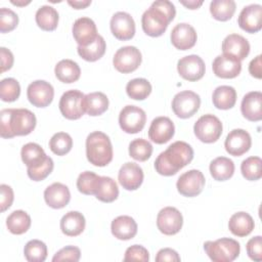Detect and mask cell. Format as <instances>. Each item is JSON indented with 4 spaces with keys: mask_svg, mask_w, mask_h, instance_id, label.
<instances>
[{
    "mask_svg": "<svg viewBox=\"0 0 262 262\" xmlns=\"http://www.w3.org/2000/svg\"><path fill=\"white\" fill-rule=\"evenodd\" d=\"M209 169L215 180L225 181L232 177L234 173V164L226 157H218L211 162Z\"/></svg>",
    "mask_w": 262,
    "mask_h": 262,
    "instance_id": "obj_33",
    "label": "cell"
},
{
    "mask_svg": "<svg viewBox=\"0 0 262 262\" xmlns=\"http://www.w3.org/2000/svg\"><path fill=\"white\" fill-rule=\"evenodd\" d=\"M36 123V116L28 108H4L0 112V135L3 138L28 135Z\"/></svg>",
    "mask_w": 262,
    "mask_h": 262,
    "instance_id": "obj_2",
    "label": "cell"
},
{
    "mask_svg": "<svg viewBox=\"0 0 262 262\" xmlns=\"http://www.w3.org/2000/svg\"><path fill=\"white\" fill-rule=\"evenodd\" d=\"M204 250L214 262H231L238 257L241 246L233 238L221 237L216 241L206 242Z\"/></svg>",
    "mask_w": 262,
    "mask_h": 262,
    "instance_id": "obj_5",
    "label": "cell"
},
{
    "mask_svg": "<svg viewBox=\"0 0 262 262\" xmlns=\"http://www.w3.org/2000/svg\"><path fill=\"white\" fill-rule=\"evenodd\" d=\"M239 28L248 33L254 34L262 28V6L260 4H250L245 6L237 18Z\"/></svg>",
    "mask_w": 262,
    "mask_h": 262,
    "instance_id": "obj_16",
    "label": "cell"
},
{
    "mask_svg": "<svg viewBox=\"0 0 262 262\" xmlns=\"http://www.w3.org/2000/svg\"><path fill=\"white\" fill-rule=\"evenodd\" d=\"M100 176L91 171L82 172L77 179V188L80 192L90 195L95 194Z\"/></svg>",
    "mask_w": 262,
    "mask_h": 262,
    "instance_id": "obj_44",
    "label": "cell"
},
{
    "mask_svg": "<svg viewBox=\"0 0 262 262\" xmlns=\"http://www.w3.org/2000/svg\"><path fill=\"white\" fill-rule=\"evenodd\" d=\"M212 101L215 107L219 110H229L236 102V91L232 86H218L212 95Z\"/></svg>",
    "mask_w": 262,
    "mask_h": 262,
    "instance_id": "obj_30",
    "label": "cell"
},
{
    "mask_svg": "<svg viewBox=\"0 0 262 262\" xmlns=\"http://www.w3.org/2000/svg\"><path fill=\"white\" fill-rule=\"evenodd\" d=\"M108 107V98L102 92H91L84 97V110L89 116L102 115Z\"/></svg>",
    "mask_w": 262,
    "mask_h": 262,
    "instance_id": "obj_31",
    "label": "cell"
},
{
    "mask_svg": "<svg viewBox=\"0 0 262 262\" xmlns=\"http://www.w3.org/2000/svg\"><path fill=\"white\" fill-rule=\"evenodd\" d=\"M68 3L74 7L75 9H83L85 7H87L88 5L91 4V0H82V1H72V0H69Z\"/></svg>",
    "mask_w": 262,
    "mask_h": 262,
    "instance_id": "obj_55",
    "label": "cell"
},
{
    "mask_svg": "<svg viewBox=\"0 0 262 262\" xmlns=\"http://www.w3.org/2000/svg\"><path fill=\"white\" fill-rule=\"evenodd\" d=\"M84 97L85 95L79 90L66 91L58 103L61 115L69 120L80 119L85 113Z\"/></svg>",
    "mask_w": 262,
    "mask_h": 262,
    "instance_id": "obj_9",
    "label": "cell"
},
{
    "mask_svg": "<svg viewBox=\"0 0 262 262\" xmlns=\"http://www.w3.org/2000/svg\"><path fill=\"white\" fill-rule=\"evenodd\" d=\"M94 195L97 200L103 203L114 202L119 195V188L116 181L111 177L100 176Z\"/></svg>",
    "mask_w": 262,
    "mask_h": 262,
    "instance_id": "obj_36",
    "label": "cell"
},
{
    "mask_svg": "<svg viewBox=\"0 0 262 262\" xmlns=\"http://www.w3.org/2000/svg\"><path fill=\"white\" fill-rule=\"evenodd\" d=\"M193 159V149L185 141H175L155 161L156 171L163 176L175 175Z\"/></svg>",
    "mask_w": 262,
    "mask_h": 262,
    "instance_id": "obj_1",
    "label": "cell"
},
{
    "mask_svg": "<svg viewBox=\"0 0 262 262\" xmlns=\"http://www.w3.org/2000/svg\"><path fill=\"white\" fill-rule=\"evenodd\" d=\"M18 24L17 14L6 7L0 9V31L1 33H6L14 30Z\"/></svg>",
    "mask_w": 262,
    "mask_h": 262,
    "instance_id": "obj_47",
    "label": "cell"
},
{
    "mask_svg": "<svg viewBox=\"0 0 262 262\" xmlns=\"http://www.w3.org/2000/svg\"><path fill=\"white\" fill-rule=\"evenodd\" d=\"M73 146V139L70 134L66 132L55 133L49 140V148L57 156L67 155Z\"/></svg>",
    "mask_w": 262,
    "mask_h": 262,
    "instance_id": "obj_42",
    "label": "cell"
},
{
    "mask_svg": "<svg viewBox=\"0 0 262 262\" xmlns=\"http://www.w3.org/2000/svg\"><path fill=\"white\" fill-rule=\"evenodd\" d=\"M210 12L215 19L226 21L235 12V2L233 0H213L210 3Z\"/></svg>",
    "mask_w": 262,
    "mask_h": 262,
    "instance_id": "obj_38",
    "label": "cell"
},
{
    "mask_svg": "<svg viewBox=\"0 0 262 262\" xmlns=\"http://www.w3.org/2000/svg\"><path fill=\"white\" fill-rule=\"evenodd\" d=\"M36 23L44 31H54L58 25V12L49 5H43L36 11Z\"/></svg>",
    "mask_w": 262,
    "mask_h": 262,
    "instance_id": "obj_34",
    "label": "cell"
},
{
    "mask_svg": "<svg viewBox=\"0 0 262 262\" xmlns=\"http://www.w3.org/2000/svg\"><path fill=\"white\" fill-rule=\"evenodd\" d=\"M0 56H1V73H4L5 71H8L11 69L14 58H13L12 52L5 47L0 48Z\"/></svg>",
    "mask_w": 262,
    "mask_h": 262,
    "instance_id": "obj_53",
    "label": "cell"
},
{
    "mask_svg": "<svg viewBox=\"0 0 262 262\" xmlns=\"http://www.w3.org/2000/svg\"><path fill=\"white\" fill-rule=\"evenodd\" d=\"M222 123L214 115H203L194 123L193 131L199 140L205 143H212L219 139L222 134Z\"/></svg>",
    "mask_w": 262,
    "mask_h": 262,
    "instance_id": "obj_6",
    "label": "cell"
},
{
    "mask_svg": "<svg viewBox=\"0 0 262 262\" xmlns=\"http://www.w3.org/2000/svg\"><path fill=\"white\" fill-rule=\"evenodd\" d=\"M241 111L247 120L252 122L260 121L262 119V93L260 91L247 93L243 97Z\"/></svg>",
    "mask_w": 262,
    "mask_h": 262,
    "instance_id": "obj_25",
    "label": "cell"
},
{
    "mask_svg": "<svg viewBox=\"0 0 262 262\" xmlns=\"http://www.w3.org/2000/svg\"><path fill=\"white\" fill-rule=\"evenodd\" d=\"M175 133L174 123L168 117H157L150 123L148 129L149 139L158 144L168 142Z\"/></svg>",
    "mask_w": 262,
    "mask_h": 262,
    "instance_id": "obj_20",
    "label": "cell"
},
{
    "mask_svg": "<svg viewBox=\"0 0 262 262\" xmlns=\"http://www.w3.org/2000/svg\"><path fill=\"white\" fill-rule=\"evenodd\" d=\"M252 145L251 135L244 129H233L225 139L224 146L226 151L234 157H239L246 154Z\"/></svg>",
    "mask_w": 262,
    "mask_h": 262,
    "instance_id": "obj_17",
    "label": "cell"
},
{
    "mask_svg": "<svg viewBox=\"0 0 262 262\" xmlns=\"http://www.w3.org/2000/svg\"><path fill=\"white\" fill-rule=\"evenodd\" d=\"M205 176L196 169H191L181 174L177 180L176 187L180 194L188 198L199 195L205 186Z\"/></svg>",
    "mask_w": 262,
    "mask_h": 262,
    "instance_id": "obj_11",
    "label": "cell"
},
{
    "mask_svg": "<svg viewBox=\"0 0 262 262\" xmlns=\"http://www.w3.org/2000/svg\"><path fill=\"white\" fill-rule=\"evenodd\" d=\"M143 171L141 167L132 162H127L119 170L118 180L123 188L127 190L137 189L143 181Z\"/></svg>",
    "mask_w": 262,
    "mask_h": 262,
    "instance_id": "obj_21",
    "label": "cell"
},
{
    "mask_svg": "<svg viewBox=\"0 0 262 262\" xmlns=\"http://www.w3.org/2000/svg\"><path fill=\"white\" fill-rule=\"evenodd\" d=\"M261 167L262 160L259 157H249L242 162L241 171L247 180L255 181L262 177Z\"/></svg>",
    "mask_w": 262,
    "mask_h": 262,
    "instance_id": "obj_43",
    "label": "cell"
},
{
    "mask_svg": "<svg viewBox=\"0 0 262 262\" xmlns=\"http://www.w3.org/2000/svg\"><path fill=\"white\" fill-rule=\"evenodd\" d=\"M81 251L78 247L75 246H67L60 249L52 258L53 262H60V261H73L77 262L80 260Z\"/></svg>",
    "mask_w": 262,
    "mask_h": 262,
    "instance_id": "obj_48",
    "label": "cell"
},
{
    "mask_svg": "<svg viewBox=\"0 0 262 262\" xmlns=\"http://www.w3.org/2000/svg\"><path fill=\"white\" fill-rule=\"evenodd\" d=\"M149 260L148 251L140 245H133L129 247L124 256V261H142L147 262Z\"/></svg>",
    "mask_w": 262,
    "mask_h": 262,
    "instance_id": "obj_49",
    "label": "cell"
},
{
    "mask_svg": "<svg viewBox=\"0 0 262 262\" xmlns=\"http://www.w3.org/2000/svg\"><path fill=\"white\" fill-rule=\"evenodd\" d=\"M6 226L11 233L23 234L31 226V217L23 210H15L6 218Z\"/></svg>",
    "mask_w": 262,
    "mask_h": 262,
    "instance_id": "obj_35",
    "label": "cell"
},
{
    "mask_svg": "<svg viewBox=\"0 0 262 262\" xmlns=\"http://www.w3.org/2000/svg\"><path fill=\"white\" fill-rule=\"evenodd\" d=\"M152 154V145L143 138H136L129 144V155L136 161L144 162L150 158Z\"/></svg>",
    "mask_w": 262,
    "mask_h": 262,
    "instance_id": "obj_40",
    "label": "cell"
},
{
    "mask_svg": "<svg viewBox=\"0 0 262 262\" xmlns=\"http://www.w3.org/2000/svg\"><path fill=\"white\" fill-rule=\"evenodd\" d=\"M20 86L14 78H5L0 82V97L3 101L12 102L19 97Z\"/></svg>",
    "mask_w": 262,
    "mask_h": 262,
    "instance_id": "obj_45",
    "label": "cell"
},
{
    "mask_svg": "<svg viewBox=\"0 0 262 262\" xmlns=\"http://www.w3.org/2000/svg\"><path fill=\"white\" fill-rule=\"evenodd\" d=\"M44 200L49 207L61 209L69 204L71 192L67 185L60 182H54L44 190Z\"/></svg>",
    "mask_w": 262,
    "mask_h": 262,
    "instance_id": "obj_24",
    "label": "cell"
},
{
    "mask_svg": "<svg viewBox=\"0 0 262 262\" xmlns=\"http://www.w3.org/2000/svg\"><path fill=\"white\" fill-rule=\"evenodd\" d=\"M12 4H14V5H16V6H25V5H27V4H29L31 1L30 0H27V1H24V0H20V1H14V0H11L10 1Z\"/></svg>",
    "mask_w": 262,
    "mask_h": 262,
    "instance_id": "obj_57",
    "label": "cell"
},
{
    "mask_svg": "<svg viewBox=\"0 0 262 262\" xmlns=\"http://www.w3.org/2000/svg\"><path fill=\"white\" fill-rule=\"evenodd\" d=\"M222 51L223 54L233 56L242 61L250 53V43L242 35L229 34L222 42Z\"/></svg>",
    "mask_w": 262,
    "mask_h": 262,
    "instance_id": "obj_23",
    "label": "cell"
},
{
    "mask_svg": "<svg viewBox=\"0 0 262 262\" xmlns=\"http://www.w3.org/2000/svg\"><path fill=\"white\" fill-rule=\"evenodd\" d=\"M56 78L62 83H74L79 80L81 70L79 64L72 59H61L54 68Z\"/></svg>",
    "mask_w": 262,
    "mask_h": 262,
    "instance_id": "obj_29",
    "label": "cell"
},
{
    "mask_svg": "<svg viewBox=\"0 0 262 262\" xmlns=\"http://www.w3.org/2000/svg\"><path fill=\"white\" fill-rule=\"evenodd\" d=\"M24 254L29 262H43L47 257V247L39 239H32L26 244Z\"/></svg>",
    "mask_w": 262,
    "mask_h": 262,
    "instance_id": "obj_41",
    "label": "cell"
},
{
    "mask_svg": "<svg viewBox=\"0 0 262 262\" xmlns=\"http://www.w3.org/2000/svg\"><path fill=\"white\" fill-rule=\"evenodd\" d=\"M142 60L139 49L135 46H124L117 50L113 63L117 71L123 74L134 72L138 69Z\"/></svg>",
    "mask_w": 262,
    "mask_h": 262,
    "instance_id": "obj_10",
    "label": "cell"
},
{
    "mask_svg": "<svg viewBox=\"0 0 262 262\" xmlns=\"http://www.w3.org/2000/svg\"><path fill=\"white\" fill-rule=\"evenodd\" d=\"M180 3L182 5H184L186 8H189V9H196L199 8L202 4H203V1L200 0V1H195V0H188V1H183L181 0Z\"/></svg>",
    "mask_w": 262,
    "mask_h": 262,
    "instance_id": "obj_56",
    "label": "cell"
},
{
    "mask_svg": "<svg viewBox=\"0 0 262 262\" xmlns=\"http://www.w3.org/2000/svg\"><path fill=\"white\" fill-rule=\"evenodd\" d=\"M177 71L183 79L194 82L204 77L206 67L202 57L195 54H191L178 60Z\"/></svg>",
    "mask_w": 262,
    "mask_h": 262,
    "instance_id": "obj_14",
    "label": "cell"
},
{
    "mask_svg": "<svg viewBox=\"0 0 262 262\" xmlns=\"http://www.w3.org/2000/svg\"><path fill=\"white\" fill-rule=\"evenodd\" d=\"M255 227L254 220L249 213L237 212L234 213L228 222V228L232 234L243 237L249 235Z\"/></svg>",
    "mask_w": 262,
    "mask_h": 262,
    "instance_id": "obj_28",
    "label": "cell"
},
{
    "mask_svg": "<svg viewBox=\"0 0 262 262\" xmlns=\"http://www.w3.org/2000/svg\"><path fill=\"white\" fill-rule=\"evenodd\" d=\"M170 38L175 48L187 50L195 45L198 35L192 26L186 23H180L172 29Z\"/></svg>",
    "mask_w": 262,
    "mask_h": 262,
    "instance_id": "obj_18",
    "label": "cell"
},
{
    "mask_svg": "<svg viewBox=\"0 0 262 262\" xmlns=\"http://www.w3.org/2000/svg\"><path fill=\"white\" fill-rule=\"evenodd\" d=\"M146 122L145 112L136 105H126L119 115V124L121 129L129 134L140 132Z\"/></svg>",
    "mask_w": 262,
    "mask_h": 262,
    "instance_id": "obj_7",
    "label": "cell"
},
{
    "mask_svg": "<svg viewBox=\"0 0 262 262\" xmlns=\"http://www.w3.org/2000/svg\"><path fill=\"white\" fill-rule=\"evenodd\" d=\"M126 92L132 99L143 100L150 94L151 85L144 78H135L127 83Z\"/></svg>",
    "mask_w": 262,
    "mask_h": 262,
    "instance_id": "obj_39",
    "label": "cell"
},
{
    "mask_svg": "<svg viewBox=\"0 0 262 262\" xmlns=\"http://www.w3.org/2000/svg\"><path fill=\"white\" fill-rule=\"evenodd\" d=\"M182 214L178 209L174 207H165L158 213V229L166 235H173L178 233L182 228Z\"/></svg>",
    "mask_w": 262,
    "mask_h": 262,
    "instance_id": "obj_12",
    "label": "cell"
},
{
    "mask_svg": "<svg viewBox=\"0 0 262 262\" xmlns=\"http://www.w3.org/2000/svg\"><path fill=\"white\" fill-rule=\"evenodd\" d=\"M72 32L78 46H87L98 36L95 23L90 17L86 16L79 17L75 20Z\"/></svg>",
    "mask_w": 262,
    "mask_h": 262,
    "instance_id": "obj_19",
    "label": "cell"
},
{
    "mask_svg": "<svg viewBox=\"0 0 262 262\" xmlns=\"http://www.w3.org/2000/svg\"><path fill=\"white\" fill-rule=\"evenodd\" d=\"M111 230L115 237L122 241L133 238L137 233V224L135 220L127 215L118 216L112 221Z\"/></svg>",
    "mask_w": 262,
    "mask_h": 262,
    "instance_id": "obj_26",
    "label": "cell"
},
{
    "mask_svg": "<svg viewBox=\"0 0 262 262\" xmlns=\"http://www.w3.org/2000/svg\"><path fill=\"white\" fill-rule=\"evenodd\" d=\"M86 221L82 213L70 211L66 213L60 220V229L68 236H77L85 229Z\"/></svg>",
    "mask_w": 262,
    "mask_h": 262,
    "instance_id": "obj_27",
    "label": "cell"
},
{
    "mask_svg": "<svg viewBox=\"0 0 262 262\" xmlns=\"http://www.w3.org/2000/svg\"><path fill=\"white\" fill-rule=\"evenodd\" d=\"M200 95L190 90L178 92L172 100V110L174 114L181 119L192 117L200 108Z\"/></svg>",
    "mask_w": 262,
    "mask_h": 262,
    "instance_id": "obj_8",
    "label": "cell"
},
{
    "mask_svg": "<svg viewBox=\"0 0 262 262\" xmlns=\"http://www.w3.org/2000/svg\"><path fill=\"white\" fill-rule=\"evenodd\" d=\"M20 156L24 164L28 168H36L40 166L48 156H46L44 149L35 142H29L21 147Z\"/></svg>",
    "mask_w": 262,
    "mask_h": 262,
    "instance_id": "obj_32",
    "label": "cell"
},
{
    "mask_svg": "<svg viewBox=\"0 0 262 262\" xmlns=\"http://www.w3.org/2000/svg\"><path fill=\"white\" fill-rule=\"evenodd\" d=\"M176 9L172 2L168 0H158L151 3L141 16L143 32L150 37L162 36L168 25L175 17Z\"/></svg>",
    "mask_w": 262,
    "mask_h": 262,
    "instance_id": "obj_3",
    "label": "cell"
},
{
    "mask_svg": "<svg viewBox=\"0 0 262 262\" xmlns=\"http://www.w3.org/2000/svg\"><path fill=\"white\" fill-rule=\"evenodd\" d=\"M249 72L253 77L261 79V55H257L251 60L249 64Z\"/></svg>",
    "mask_w": 262,
    "mask_h": 262,
    "instance_id": "obj_54",
    "label": "cell"
},
{
    "mask_svg": "<svg viewBox=\"0 0 262 262\" xmlns=\"http://www.w3.org/2000/svg\"><path fill=\"white\" fill-rule=\"evenodd\" d=\"M111 31L113 35L122 41L130 40L135 35V23L133 17L124 11L116 12L111 18Z\"/></svg>",
    "mask_w": 262,
    "mask_h": 262,
    "instance_id": "obj_15",
    "label": "cell"
},
{
    "mask_svg": "<svg viewBox=\"0 0 262 262\" xmlns=\"http://www.w3.org/2000/svg\"><path fill=\"white\" fill-rule=\"evenodd\" d=\"M156 261L157 262H165V261H169V262H179L180 261V256L178 255V253L170 248H164L161 249L157 256H156Z\"/></svg>",
    "mask_w": 262,
    "mask_h": 262,
    "instance_id": "obj_52",
    "label": "cell"
},
{
    "mask_svg": "<svg viewBox=\"0 0 262 262\" xmlns=\"http://www.w3.org/2000/svg\"><path fill=\"white\" fill-rule=\"evenodd\" d=\"M29 101L37 107L48 106L54 96V89L49 82L44 80H36L32 82L27 89Z\"/></svg>",
    "mask_w": 262,
    "mask_h": 262,
    "instance_id": "obj_13",
    "label": "cell"
},
{
    "mask_svg": "<svg viewBox=\"0 0 262 262\" xmlns=\"http://www.w3.org/2000/svg\"><path fill=\"white\" fill-rule=\"evenodd\" d=\"M54 164L50 157H47L44 163H42L40 166L36 168H28L27 173L28 176L34 180V181H41L44 180L53 170Z\"/></svg>",
    "mask_w": 262,
    "mask_h": 262,
    "instance_id": "obj_46",
    "label": "cell"
},
{
    "mask_svg": "<svg viewBox=\"0 0 262 262\" xmlns=\"http://www.w3.org/2000/svg\"><path fill=\"white\" fill-rule=\"evenodd\" d=\"M247 254L254 261L262 260V237L260 235L254 236L248 241L247 246Z\"/></svg>",
    "mask_w": 262,
    "mask_h": 262,
    "instance_id": "obj_50",
    "label": "cell"
},
{
    "mask_svg": "<svg viewBox=\"0 0 262 262\" xmlns=\"http://www.w3.org/2000/svg\"><path fill=\"white\" fill-rule=\"evenodd\" d=\"M106 44L104 39L98 35L96 39L87 46H78L79 55L87 61H96L101 58L105 52Z\"/></svg>",
    "mask_w": 262,
    "mask_h": 262,
    "instance_id": "obj_37",
    "label": "cell"
},
{
    "mask_svg": "<svg viewBox=\"0 0 262 262\" xmlns=\"http://www.w3.org/2000/svg\"><path fill=\"white\" fill-rule=\"evenodd\" d=\"M14 195L12 188L7 184L0 185V207L1 212L6 211L12 205Z\"/></svg>",
    "mask_w": 262,
    "mask_h": 262,
    "instance_id": "obj_51",
    "label": "cell"
},
{
    "mask_svg": "<svg viewBox=\"0 0 262 262\" xmlns=\"http://www.w3.org/2000/svg\"><path fill=\"white\" fill-rule=\"evenodd\" d=\"M86 157L90 164L104 167L113 160V145L110 137L101 132H91L86 138Z\"/></svg>",
    "mask_w": 262,
    "mask_h": 262,
    "instance_id": "obj_4",
    "label": "cell"
},
{
    "mask_svg": "<svg viewBox=\"0 0 262 262\" xmlns=\"http://www.w3.org/2000/svg\"><path fill=\"white\" fill-rule=\"evenodd\" d=\"M212 69L217 77L222 79H232L239 75L242 71V62L233 56L221 54L213 60Z\"/></svg>",
    "mask_w": 262,
    "mask_h": 262,
    "instance_id": "obj_22",
    "label": "cell"
}]
</instances>
